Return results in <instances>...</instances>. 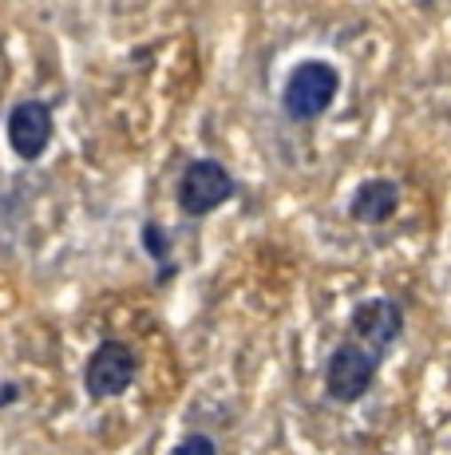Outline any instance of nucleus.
<instances>
[{
	"instance_id": "2",
	"label": "nucleus",
	"mask_w": 451,
	"mask_h": 455,
	"mask_svg": "<svg viewBox=\"0 0 451 455\" xmlns=\"http://www.w3.org/2000/svg\"><path fill=\"white\" fill-rule=\"evenodd\" d=\"M380 364H384L380 353H372L357 337H344L325 361V396L333 404H357L376 384Z\"/></svg>"
},
{
	"instance_id": "9",
	"label": "nucleus",
	"mask_w": 451,
	"mask_h": 455,
	"mask_svg": "<svg viewBox=\"0 0 451 455\" xmlns=\"http://www.w3.org/2000/svg\"><path fill=\"white\" fill-rule=\"evenodd\" d=\"M190 451L214 455V451H218V440H210L206 432H190V435H182V440L175 443V455H190Z\"/></svg>"
},
{
	"instance_id": "5",
	"label": "nucleus",
	"mask_w": 451,
	"mask_h": 455,
	"mask_svg": "<svg viewBox=\"0 0 451 455\" xmlns=\"http://www.w3.org/2000/svg\"><path fill=\"white\" fill-rule=\"evenodd\" d=\"M4 139L16 159L24 163L44 159L51 139H56V116H51L44 100H20L4 119Z\"/></svg>"
},
{
	"instance_id": "7",
	"label": "nucleus",
	"mask_w": 451,
	"mask_h": 455,
	"mask_svg": "<svg viewBox=\"0 0 451 455\" xmlns=\"http://www.w3.org/2000/svg\"><path fill=\"white\" fill-rule=\"evenodd\" d=\"M400 210V182L396 179H364L349 198V218L360 226H384Z\"/></svg>"
},
{
	"instance_id": "6",
	"label": "nucleus",
	"mask_w": 451,
	"mask_h": 455,
	"mask_svg": "<svg viewBox=\"0 0 451 455\" xmlns=\"http://www.w3.org/2000/svg\"><path fill=\"white\" fill-rule=\"evenodd\" d=\"M349 337H357L360 345H368L372 353L384 356L404 337L400 301H392V297H368V301H360L349 317Z\"/></svg>"
},
{
	"instance_id": "1",
	"label": "nucleus",
	"mask_w": 451,
	"mask_h": 455,
	"mask_svg": "<svg viewBox=\"0 0 451 455\" xmlns=\"http://www.w3.org/2000/svg\"><path fill=\"white\" fill-rule=\"evenodd\" d=\"M341 92V72L328 60H301L281 84V111L293 124H313L333 108Z\"/></svg>"
},
{
	"instance_id": "3",
	"label": "nucleus",
	"mask_w": 451,
	"mask_h": 455,
	"mask_svg": "<svg viewBox=\"0 0 451 455\" xmlns=\"http://www.w3.org/2000/svg\"><path fill=\"white\" fill-rule=\"evenodd\" d=\"M135 376H138V353L127 340L107 337L91 348L88 364H83V392L95 404H103V400L123 396L135 384Z\"/></svg>"
},
{
	"instance_id": "8",
	"label": "nucleus",
	"mask_w": 451,
	"mask_h": 455,
	"mask_svg": "<svg viewBox=\"0 0 451 455\" xmlns=\"http://www.w3.org/2000/svg\"><path fill=\"white\" fill-rule=\"evenodd\" d=\"M143 246H146V253H151L154 261H159V266H170V238L167 234H162V226L154 222V218H146L143 222Z\"/></svg>"
},
{
	"instance_id": "4",
	"label": "nucleus",
	"mask_w": 451,
	"mask_h": 455,
	"mask_svg": "<svg viewBox=\"0 0 451 455\" xmlns=\"http://www.w3.org/2000/svg\"><path fill=\"white\" fill-rule=\"evenodd\" d=\"M233 174L222 159H194L186 163V171L178 174V187H175V203L186 218H206L214 214L222 203L233 198Z\"/></svg>"
}]
</instances>
